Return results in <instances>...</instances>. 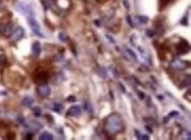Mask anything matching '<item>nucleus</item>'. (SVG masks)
I'll return each mask as SVG.
<instances>
[{
    "instance_id": "1",
    "label": "nucleus",
    "mask_w": 191,
    "mask_h": 140,
    "mask_svg": "<svg viewBox=\"0 0 191 140\" xmlns=\"http://www.w3.org/2000/svg\"><path fill=\"white\" fill-rule=\"evenodd\" d=\"M105 128L110 135H116L122 132L124 129L122 118L119 114H110L105 121Z\"/></svg>"
},
{
    "instance_id": "2",
    "label": "nucleus",
    "mask_w": 191,
    "mask_h": 140,
    "mask_svg": "<svg viewBox=\"0 0 191 140\" xmlns=\"http://www.w3.org/2000/svg\"><path fill=\"white\" fill-rule=\"evenodd\" d=\"M28 24L32 29V31L37 35V36H40L41 38H43V33L41 32V26L38 23V21L35 19V18L34 17V15H31L28 17Z\"/></svg>"
},
{
    "instance_id": "3",
    "label": "nucleus",
    "mask_w": 191,
    "mask_h": 140,
    "mask_svg": "<svg viewBox=\"0 0 191 140\" xmlns=\"http://www.w3.org/2000/svg\"><path fill=\"white\" fill-rule=\"evenodd\" d=\"M37 95L41 98H46L50 94V88L46 83H41L36 87Z\"/></svg>"
},
{
    "instance_id": "4",
    "label": "nucleus",
    "mask_w": 191,
    "mask_h": 140,
    "mask_svg": "<svg viewBox=\"0 0 191 140\" xmlns=\"http://www.w3.org/2000/svg\"><path fill=\"white\" fill-rule=\"evenodd\" d=\"M188 67V64L187 61L181 60H174L170 62V67L173 68L176 71H182Z\"/></svg>"
},
{
    "instance_id": "5",
    "label": "nucleus",
    "mask_w": 191,
    "mask_h": 140,
    "mask_svg": "<svg viewBox=\"0 0 191 140\" xmlns=\"http://www.w3.org/2000/svg\"><path fill=\"white\" fill-rule=\"evenodd\" d=\"M24 29L21 28V27H18L16 30L13 31L12 34L11 35L12 36V39L13 41H18L19 39H21L23 37H24Z\"/></svg>"
},
{
    "instance_id": "6",
    "label": "nucleus",
    "mask_w": 191,
    "mask_h": 140,
    "mask_svg": "<svg viewBox=\"0 0 191 140\" xmlns=\"http://www.w3.org/2000/svg\"><path fill=\"white\" fill-rule=\"evenodd\" d=\"M80 114H81V109L79 106H77V105L71 106L67 111V115L71 116H78Z\"/></svg>"
},
{
    "instance_id": "7",
    "label": "nucleus",
    "mask_w": 191,
    "mask_h": 140,
    "mask_svg": "<svg viewBox=\"0 0 191 140\" xmlns=\"http://www.w3.org/2000/svg\"><path fill=\"white\" fill-rule=\"evenodd\" d=\"M32 52H33V54L36 57L40 55V54H41V44L38 41H36L33 44Z\"/></svg>"
},
{
    "instance_id": "8",
    "label": "nucleus",
    "mask_w": 191,
    "mask_h": 140,
    "mask_svg": "<svg viewBox=\"0 0 191 140\" xmlns=\"http://www.w3.org/2000/svg\"><path fill=\"white\" fill-rule=\"evenodd\" d=\"M124 54L129 56V57H127V59H128L129 60L135 61V60H137V56H136L135 53H134L132 50L129 49V48H126V49H125V54Z\"/></svg>"
},
{
    "instance_id": "9",
    "label": "nucleus",
    "mask_w": 191,
    "mask_h": 140,
    "mask_svg": "<svg viewBox=\"0 0 191 140\" xmlns=\"http://www.w3.org/2000/svg\"><path fill=\"white\" fill-rule=\"evenodd\" d=\"M13 31H14V30H13V27H12V24H8V25H6L5 27L4 34H5L6 37H10V36L12 34Z\"/></svg>"
},
{
    "instance_id": "10",
    "label": "nucleus",
    "mask_w": 191,
    "mask_h": 140,
    "mask_svg": "<svg viewBox=\"0 0 191 140\" xmlns=\"http://www.w3.org/2000/svg\"><path fill=\"white\" fill-rule=\"evenodd\" d=\"M54 138L53 135L50 134L49 132H43L41 133L39 137V139L41 140H52Z\"/></svg>"
},
{
    "instance_id": "11",
    "label": "nucleus",
    "mask_w": 191,
    "mask_h": 140,
    "mask_svg": "<svg viewBox=\"0 0 191 140\" xmlns=\"http://www.w3.org/2000/svg\"><path fill=\"white\" fill-rule=\"evenodd\" d=\"M33 103H34V99L31 97H25L22 101V104L27 107H30Z\"/></svg>"
},
{
    "instance_id": "12",
    "label": "nucleus",
    "mask_w": 191,
    "mask_h": 140,
    "mask_svg": "<svg viewBox=\"0 0 191 140\" xmlns=\"http://www.w3.org/2000/svg\"><path fill=\"white\" fill-rule=\"evenodd\" d=\"M52 109H53L55 111H56V112H60V111L63 109V105L60 104V103H54Z\"/></svg>"
},
{
    "instance_id": "13",
    "label": "nucleus",
    "mask_w": 191,
    "mask_h": 140,
    "mask_svg": "<svg viewBox=\"0 0 191 140\" xmlns=\"http://www.w3.org/2000/svg\"><path fill=\"white\" fill-rule=\"evenodd\" d=\"M137 19H138L139 22L142 23V24H146V23L148 22V18L144 17V16H138V17H137Z\"/></svg>"
},
{
    "instance_id": "14",
    "label": "nucleus",
    "mask_w": 191,
    "mask_h": 140,
    "mask_svg": "<svg viewBox=\"0 0 191 140\" xmlns=\"http://www.w3.org/2000/svg\"><path fill=\"white\" fill-rule=\"evenodd\" d=\"M34 115H35L36 116H39L41 115V109H39L38 107L35 108V109H34Z\"/></svg>"
},
{
    "instance_id": "15",
    "label": "nucleus",
    "mask_w": 191,
    "mask_h": 140,
    "mask_svg": "<svg viewBox=\"0 0 191 140\" xmlns=\"http://www.w3.org/2000/svg\"><path fill=\"white\" fill-rule=\"evenodd\" d=\"M5 56H4V55H0V65H3L4 62H5Z\"/></svg>"
},
{
    "instance_id": "16",
    "label": "nucleus",
    "mask_w": 191,
    "mask_h": 140,
    "mask_svg": "<svg viewBox=\"0 0 191 140\" xmlns=\"http://www.w3.org/2000/svg\"><path fill=\"white\" fill-rule=\"evenodd\" d=\"M127 19H128V22H129V24L131 26V27H133V23H132V21H131V18H130V16H128L127 17Z\"/></svg>"
},
{
    "instance_id": "17",
    "label": "nucleus",
    "mask_w": 191,
    "mask_h": 140,
    "mask_svg": "<svg viewBox=\"0 0 191 140\" xmlns=\"http://www.w3.org/2000/svg\"><path fill=\"white\" fill-rule=\"evenodd\" d=\"M142 138H144H144H145V139H149V137H147V136H143Z\"/></svg>"
}]
</instances>
